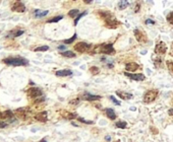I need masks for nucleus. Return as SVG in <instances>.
<instances>
[{
  "instance_id": "obj_40",
  "label": "nucleus",
  "mask_w": 173,
  "mask_h": 142,
  "mask_svg": "<svg viewBox=\"0 0 173 142\" xmlns=\"http://www.w3.org/2000/svg\"><path fill=\"white\" fill-rule=\"evenodd\" d=\"M106 140L109 141V140H110V136H107V137H106Z\"/></svg>"
},
{
  "instance_id": "obj_8",
  "label": "nucleus",
  "mask_w": 173,
  "mask_h": 142,
  "mask_svg": "<svg viewBox=\"0 0 173 142\" xmlns=\"http://www.w3.org/2000/svg\"><path fill=\"white\" fill-rule=\"evenodd\" d=\"M11 10L14 12H24L26 10V5L21 1H15L11 6Z\"/></svg>"
},
{
  "instance_id": "obj_20",
  "label": "nucleus",
  "mask_w": 173,
  "mask_h": 142,
  "mask_svg": "<svg viewBox=\"0 0 173 142\" xmlns=\"http://www.w3.org/2000/svg\"><path fill=\"white\" fill-rule=\"evenodd\" d=\"M61 56L63 57H67V58H72V57H75V54L71 51H65V52L61 53Z\"/></svg>"
},
{
  "instance_id": "obj_33",
  "label": "nucleus",
  "mask_w": 173,
  "mask_h": 142,
  "mask_svg": "<svg viewBox=\"0 0 173 142\" xmlns=\"http://www.w3.org/2000/svg\"><path fill=\"white\" fill-rule=\"evenodd\" d=\"M79 121L81 122V123H85V124H93V121H86V120L83 119V118H79Z\"/></svg>"
},
{
  "instance_id": "obj_39",
  "label": "nucleus",
  "mask_w": 173,
  "mask_h": 142,
  "mask_svg": "<svg viewBox=\"0 0 173 142\" xmlns=\"http://www.w3.org/2000/svg\"><path fill=\"white\" fill-rule=\"evenodd\" d=\"M170 54H171V56H173V44L171 46V52H170Z\"/></svg>"
},
{
  "instance_id": "obj_7",
  "label": "nucleus",
  "mask_w": 173,
  "mask_h": 142,
  "mask_svg": "<svg viewBox=\"0 0 173 142\" xmlns=\"http://www.w3.org/2000/svg\"><path fill=\"white\" fill-rule=\"evenodd\" d=\"M134 37H136L137 41L139 42V43H147L148 41V38H147V35H146V33L144 32V31L142 30H134Z\"/></svg>"
},
{
  "instance_id": "obj_1",
  "label": "nucleus",
  "mask_w": 173,
  "mask_h": 142,
  "mask_svg": "<svg viewBox=\"0 0 173 142\" xmlns=\"http://www.w3.org/2000/svg\"><path fill=\"white\" fill-rule=\"evenodd\" d=\"M100 14H102V17L104 18V21H105V23H106V26H107L108 28H117L119 24H120V23H119L118 21H116V18L113 16L111 12L101 11L100 12Z\"/></svg>"
},
{
  "instance_id": "obj_4",
  "label": "nucleus",
  "mask_w": 173,
  "mask_h": 142,
  "mask_svg": "<svg viewBox=\"0 0 173 142\" xmlns=\"http://www.w3.org/2000/svg\"><path fill=\"white\" fill-rule=\"evenodd\" d=\"M28 95L31 99H34L35 101H37V99L43 97V92L38 87H31L28 90Z\"/></svg>"
},
{
  "instance_id": "obj_3",
  "label": "nucleus",
  "mask_w": 173,
  "mask_h": 142,
  "mask_svg": "<svg viewBox=\"0 0 173 142\" xmlns=\"http://www.w3.org/2000/svg\"><path fill=\"white\" fill-rule=\"evenodd\" d=\"M157 95H158V90L156 89H151L146 92V94H144V103L145 104H150L156 99Z\"/></svg>"
},
{
  "instance_id": "obj_31",
  "label": "nucleus",
  "mask_w": 173,
  "mask_h": 142,
  "mask_svg": "<svg viewBox=\"0 0 173 142\" xmlns=\"http://www.w3.org/2000/svg\"><path fill=\"white\" fill-rule=\"evenodd\" d=\"M167 21H168L169 23L173 24V11H172V12H170L169 14L167 15Z\"/></svg>"
},
{
  "instance_id": "obj_24",
  "label": "nucleus",
  "mask_w": 173,
  "mask_h": 142,
  "mask_svg": "<svg viewBox=\"0 0 173 142\" xmlns=\"http://www.w3.org/2000/svg\"><path fill=\"white\" fill-rule=\"evenodd\" d=\"M86 13H88L86 11H84L83 13H81V14H79V15H77V16H76V18L74 19V26H76V24H77V23H79V19H81V17L84 16V15H86Z\"/></svg>"
},
{
  "instance_id": "obj_32",
  "label": "nucleus",
  "mask_w": 173,
  "mask_h": 142,
  "mask_svg": "<svg viewBox=\"0 0 173 142\" xmlns=\"http://www.w3.org/2000/svg\"><path fill=\"white\" fill-rule=\"evenodd\" d=\"M110 99H111V101H112L114 104H116L117 106H120V102H118V101H117V99H115L114 97H112V95H110Z\"/></svg>"
},
{
  "instance_id": "obj_41",
  "label": "nucleus",
  "mask_w": 173,
  "mask_h": 142,
  "mask_svg": "<svg viewBox=\"0 0 173 142\" xmlns=\"http://www.w3.org/2000/svg\"><path fill=\"white\" fill-rule=\"evenodd\" d=\"M40 142H47V141H46V139H42V140L40 141Z\"/></svg>"
},
{
  "instance_id": "obj_30",
  "label": "nucleus",
  "mask_w": 173,
  "mask_h": 142,
  "mask_svg": "<svg viewBox=\"0 0 173 142\" xmlns=\"http://www.w3.org/2000/svg\"><path fill=\"white\" fill-rule=\"evenodd\" d=\"M154 65H155V67H157V68H160L162 67V66L160 65V64H162V60L160 58H156V60L154 61Z\"/></svg>"
},
{
  "instance_id": "obj_9",
  "label": "nucleus",
  "mask_w": 173,
  "mask_h": 142,
  "mask_svg": "<svg viewBox=\"0 0 173 142\" xmlns=\"http://www.w3.org/2000/svg\"><path fill=\"white\" fill-rule=\"evenodd\" d=\"M166 51H167V46H166V44L163 43V42H159L156 45V47H155V53H156V54L163 55L166 53Z\"/></svg>"
},
{
  "instance_id": "obj_5",
  "label": "nucleus",
  "mask_w": 173,
  "mask_h": 142,
  "mask_svg": "<svg viewBox=\"0 0 173 142\" xmlns=\"http://www.w3.org/2000/svg\"><path fill=\"white\" fill-rule=\"evenodd\" d=\"M91 49H92V46L89 45V44H86V43H84V42H79V43H77L76 45L74 46V50L79 53L89 52Z\"/></svg>"
},
{
  "instance_id": "obj_21",
  "label": "nucleus",
  "mask_w": 173,
  "mask_h": 142,
  "mask_svg": "<svg viewBox=\"0 0 173 142\" xmlns=\"http://www.w3.org/2000/svg\"><path fill=\"white\" fill-rule=\"evenodd\" d=\"M63 18V16L62 15H59V16H55V17H53V18H51L49 19V21H47L48 23H58L59 21H61V19Z\"/></svg>"
},
{
  "instance_id": "obj_6",
  "label": "nucleus",
  "mask_w": 173,
  "mask_h": 142,
  "mask_svg": "<svg viewBox=\"0 0 173 142\" xmlns=\"http://www.w3.org/2000/svg\"><path fill=\"white\" fill-rule=\"evenodd\" d=\"M99 52L102 53V54H113L115 52L114 48H113L112 44H102L101 46L99 47Z\"/></svg>"
},
{
  "instance_id": "obj_19",
  "label": "nucleus",
  "mask_w": 173,
  "mask_h": 142,
  "mask_svg": "<svg viewBox=\"0 0 173 142\" xmlns=\"http://www.w3.org/2000/svg\"><path fill=\"white\" fill-rule=\"evenodd\" d=\"M128 4H129V2H128V1H125V0L123 1V0H122V1H119L118 2V5H117V6H118L119 9L122 10V9H125V8L127 7Z\"/></svg>"
},
{
  "instance_id": "obj_26",
  "label": "nucleus",
  "mask_w": 173,
  "mask_h": 142,
  "mask_svg": "<svg viewBox=\"0 0 173 142\" xmlns=\"http://www.w3.org/2000/svg\"><path fill=\"white\" fill-rule=\"evenodd\" d=\"M116 127L120 128V129H124L126 127V122H116Z\"/></svg>"
},
{
  "instance_id": "obj_34",
  "label": "nucleus",
  "mask_w": 173,
  "mask_h": 142,
  "mask_svg": "<svg viewBox=\"0 0 173 142\" xmlns=\"http://www.w3.org/2000/svg\"><path fill=\"white\" fill-rule=\"evenodd\" d=\"M5 127H7V123L0 120V128H5Z\"/></svg>"
},
{
  "instance_id": "obj_28",
  "label": "nucleus",
  "mask_w": 173,
  "mask_h": 142,
  "mask_svg": "<svg viewBox=\"0 0 173 142\" xmlns=\"http://www.w3.org/2000/svg\"><path fill=\"white\" fill-rule=\"evenodd\" d=\"M76 39V34H74V36H72L70 39H68V40H64V44H71L72 42L74 41V40Z\"/></svg>"
},
{
  "instance_id": "obj_27",
  "label": "nucleus",
  "mask_w": 173,
  "mask_h": 142,
  "mask_svg": "<svg viewBox=\"0 0 173 142\" xmlns=\"http://www.w3.org/2000/svg\"><path fill=\"white\" fill-rule=\"evenodd\" d=\"M48 50H49V47H48V46H41V47L34 49V51H36V52H39V51H48Z\"/></svg>"
},
{
  "instance_id": "obj_13",
  "label": "nucleus",
  "mask_w": 173,
  "mask_h": 142,
  "mask_svg": "<svg viewBox=\"0 0 173 142\" xmlns=\"http://www.w3.org/2000/svg\"><path fill=\"white\" fill-rule=\"evenodd\" d=\"M83 99H86V101H98V99H101V97L100 95H95V94H88V92H86L85 94L83 95Z\"/></svg>"
},
{
  "instance_id": "obj_17",
  "label": "nucleus",
  "mask_w": 173,
  "mask_h": 142,
  "mask_svg": "<svg viewBox=\"0 0 173 142\" xmlns=\"http://www.w3.org/2000/svg\"><path fill=\"white\" fill-rule=\"evenodd\" d=\"M25 33V31H23V30H17V31H10V35H9V37H11V38H17V37H19V36H21Z\"/></svg>"
},
{
  "instance_id": "obj_36",
  "label": "nucleus",
  "mask_w": 173,
  "mask_h": 142,
  "mask_svg": "<svg viewBox=\"0 0 173 142\" xmlns=\"http://www.w3.org/2000/svg\"><path fill=\"white\" fill-rule=\"evenodd\" d=\"M79 99H75V101L70 102V104H71V105H72V104H79Z\"/></svg>"
},
{
  "instance_id": "obj_2",
  "label": "nucleus",
  "mask_w": 173,
  "mask_h": 142,
  "mask_svg": "<svg viewBox=\"0 0 173 142\" xmlns=\"http://www.w3.org/2000/svg\"><path fill=\"white\" fill-rule=\"evenodd\" d=\"M3 63L8 66H26L29 65V61L21 57H8L3 59Z\"/></svg>"
},
{
  "instance_id": "obj_29",
  "label": "nucleus",
  "mask_w": 173,
  "mask_h": 142,
  "mask_svg": "<svg viewBox=\"0 0 173 142\" xmlns=\"http://www.w3.org/2000/svg\"><path fill=\"white\" fill-rule=\"evenodd\" d=\"M90 72L92 73L93 75H96V74H98V73L100 72V70H99L98 67H91L90 68Z\"/></svg>"
},
{
  "instance_id": "obj_18",
  "label": "nucleus",
  "mask_w": 173,
  "mask_h": 142,
  "mask_svg": "<svg viewBox=\"0 0 173 142\" xmlns=\"http://www.w3.org/2000/svg\"><path fill=\"white\" fill-rule=\"evenodd\" d=\"M106 115H107L108 118L111 120H115V118H116V115H115L114 111H113L112 109H107V110H106Z\"/></svg>"
},
{
  "instance_id": "obj_37",
  "label": "nucleus",
  "mask_w": 173,
  "mask_h": 142,
  "mask_svg": "<svg viewBox=\"0 0 173 142\" xmlns=\"http://www.w3.org/2000/svg\"><path fill=\"white\" fill-rule=\"evenodd\" d=\"M168 114H169L170 116H173V109H170V110L168 111Z\"/></svg>"
},
{
  "instance_id": "obj_12",
  "label": "nucleus",
  "mask_w": 173,
  "mask_h": 142,
  "mask_svg": "<svg viewBox=\"0 0 173 142\" xmlns=\"http://www.w3.org/2000/svg\"><path fill=\"white\" fill-rule=\"evenodd\" d=\"M48 14V10H41V9H35L33 11V15L36 18H41V17H44Z\"/></svg>"
},
{
  "instance_id": "obj_35",
  "label": "nucleus",
  "mask_w": 173,
  "mask_h": 142,
  "mask_svg": "<svg viewBox=\"0 0 173 142\" xmlns=\"http://www.w3.org/2000/svg\"><path fill=\"white\" fill-rule=\"evenodd\" d=\"M146 23L147 24H155V21H152V19H147V21H146Z\"/></svg>"
},
{
  "instance_id": "obj_22",
  "label": "nucleus",
  "mask_w": 173,
  "mask_h": 142,
  "mask_svg": "<svg viewBox=\"0 0 173 142\" xmlns=\"http://www.w3.org/2000/svg\"><path fill=\"white\" fill-rule=\"evenodd\" d=\"M68 15H69L70 17H72V18H74V17H76V15H79V10L71 9L69 12H68Z\"/></svg>"
},
{
  "instance_id": "obj_10",
  "label": "nucleus",
  "mask_w": 173,
  "mask_h": 142,
  "mask_svg": "<svg viewBox=\"0 0 173 142\" xmlns=\"http://www.w3.org/2000/svg\"><path fill=\"white\" fill-rule=\"evenodd\" d=\"M124 74H125V76L129 77L132 80H136V81H143V80H145V78H146L145 75L142 74V73H139V74H130V73H128V72H125Z\"/></svg>"
},
{
  "instance_id": "obj_23",
  "label": "nucleus",
  "mask_w": 173,
  "mask_h": 142,
  "mask_svg": "<svg viewBox=\"0 0 173 142\" xmlns=\"http://www.w3.org/2000/svg\"><path fill=\"white\" fill-rule=\"evenodd\" d=\"M66 114L64 115V117H65L66 119H68V120H72V119H74L75 117H76V115L75 114H72V113H69V112H65Z\"/></svg>"
},
{
  "instance_id": "obj_15",
  "label": "nucleus",
  "mask_w": 173,
  "mask_h": 142,
  "mask_svg": "<svg viewBox=\"0 0 173 142\" xmlns=\"http://www.w3.org/2000/svg\"><path fill=\"white\" fill-rule=\"evenodd\" d=\"M35 118H36L38 121L45 123V122H47V112H41V113H39L38 115H36V117H35Z\"/></svg>"
},
{
  "instance_id": "obj_14",
  "label": "nucleus",
  "mask_w": 173,
  "mask_h": 142,
  "mask_svg": "<svg viewBox=\"0 0 173 142\" xmlns=\"http://www.w3.org/2000/svg\"><path fill=\"white\" fill-rule=\"evenodd\" d=\"M72 74V71L69 69H63V70H58L56 72V76L59 77H64V76H70Z\"/></svg>"
},
{
  "instance_id": "obj_38",
  "label": "nucleus",
  "mask_w": 173,
  "mask_h": 142,
  "mask_svg": "<svg viewBox=\"0 0 173 142\" xmlns=\"http://www.w3.org/2000/svg\"><path fill=\"white\" fill-rule=\"evenodd\" d=\"M65 49H66L65 46H59V47H58V50H60V51L61 50H65Z\"/></svg>"
},
{
  "instance_id": "obj_25",
  "label": "nucleus",
  "mask_w": 173,
  "mask_h": 142,
  "mask_svg": "<svg viewBox=\"0 0 173 142\" xmlns=\"http://www.w3.org/2000/svg\"><path fill=\"white\" fill-rule=\"evenodd\" d=\"M166 64H167L168 70L170 71L171 74H173V61H167L166 62Z\"/></svg>"
},
{
  "instance_id": "obj_11",
  "label": "nucleus",
  "mask_w": 173,
  "mask_h": 142,
  "mask_svg": "<svg viewBox=\"0 0 173 142\" xmlns=\"http://www.w3.org/2000/svg\"><path fill=\"white\" fill-rule=\"evenodd\" d=\"M139 67H141V66H139V64L134 63V62L126 63V65H125V69L127 70V71H132V72H134V71H137Z\"/></svg>"
},
{
  "instance_id": "obj_16",
  "label": "nucleus",
  "mask_w": 173,
  "mask_h": 142,
  "mask_svg": "<svg viewBox=\"0 0 173 142\" xmlns=\"http://www.w3.org/2000/svg\"><path fill=\"white\" fill-rule=\"evenodd\" d=\"M116 94L122 99H132V97H134L132 94H128V92H116Z\"/></svg>"
}]
</instances>
